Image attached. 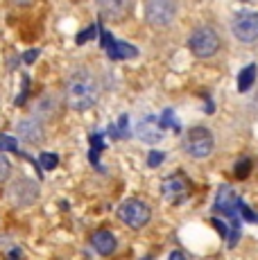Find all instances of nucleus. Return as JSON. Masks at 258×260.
Returning <instances> with one entry per match:
<instances>
[{
	"mask_svg": "<svg viewBox=\"0 0 258 260\" xmlns=\"http://www.w3.org/2000/svg\"><path fill=\"white\" fill-rule=\"evenodd\" d=\"M98 95H100L98 79L86 71L75 73L66 84V102H68V107L77 109V111L91 109L98 102Z\"/></svg>",
	"mask_w": 258,
	"mask_h": 260,
	"instance_id": "f257e3e1",
	"label": "nucleus"
},
{
	"mask_svg": "<svg viewBox=\"0 0 258 260\" xmlns=\"http://www.w3.org/2000/svg\"><path fill=\"white\" fill-rule=\"evenodd\" d=\"M118 217H120V222H125L129 229L138 231V229H143L150 222L152 211L141 199H125V202L118 206Z\"/></svg>",
	"mask_w": 258,
	"mask_h": 260,
	"instance_id": "f03ea898",
	"label": "nucleus"
},
{
	"mask_svg": "<svg viewBox=\"0 0 258 260\" xmlns=\"http://www.w3.org/2000/svg\"><path fill=\"white\" fill-rule=\"evenodd\" d=\"M188 48H190V52L195 54V57L208 59L220 50V37L215 34V29L200 27L190 34V39H188Z\"/></svg>",
	"mask_w": 258,
	"mask_h": 260,
	"instance_id": "7ed1b4c3",
	"label": "nucleus"
},
{
	"mask_svg": "<svg viewBox=\"0 0 258 260\" xmlns=\"http://www.w3.org/2000/svg\"><path fill=\"white\" fill-rule=\"evenodd\" d=\"M213 134L208 132L206 127H192L190 132L186 134V143H183V147H186V152L190 154V156L195 158H206L208 154L213 152Z\"/></svg>",
	"mask_w": 258,
	"mask_h": 260,
	"instance_id": "20e7f679",
	"label": "nucleus"
},
{
	"mask_svg": "<svg viewBox=\"0 0 258 260\" xmlns=\"http://www.w3.org/2000/svg\"><path fill=\"white\" fill-rule=\"evenodd\" d=\"M177 14L175 0H147L145 3V18L154 27H166L172 23Z\"/></svg>",
	"mask_w": 258,
	"mask_h": 260,
	"instance_id": "39448f33",
	"label": "nucleus"
},
{
	"mask_svg": "<svg viewBox=\"0 0 258 260\" xmlns=\"http://www.w3.org/2000/svg\"><path fill=\"white\" fill-rule=\"evenodd\" d=\"M100 43H102V50L107 52L109 59H113V61H122V59H134L138 57V48L132 46V43H125V41H116V39L111 37V32L109 29L100 27Z\"/></svg>",
	"mask_w": 258,
	"mask_h": 260,
	"instance_id": "423d86ee",
	"label": "nucleus"
},
{
	"mask_svg": "<svg viewBox=\"0 0 258 260\" xmlns=\"http://www.w3.org/2000/svg\"><path fill=\"white\" fill-rule=\"evenodd\" d=\"M233 37L242 43L258 41V12H240L231 23Z\"/></svg>",
	"mask_w": 258,
	"mask_h": 260,
	"instance_id": "0eeeda50",
	"label": "nucleus"
},
{
	"mask_svg": "<svg viewBox=\"0 0 258 260\" xmlns=\"http://www.w3.org/2000/svg\"><path fill=\"white\" fill-rule=\"evenodd\" d=\"M238 202L240 199L236 197V192H233L231 186H220V190H217V197H215V204H213V211L215 213H222L227 215V217H236V211H238Z\"/></svg>",
	"mask_w": 258,
	"mask_h": 260,
	"instance_id": "6e6552de",
	"label": "nucleus"
},
{
	"mask_svg": "<svg viewBox=\"0 0 258 260\" xmlns=\"http://www.w3.org/2000/svg\"><path fill=\"white\" fill-rule=\"evenodd\" d=\"M95 3L100 14L109 21H120L134 7V0H95Z\"/></svg>",
	"mask_w": 258,
	"mask_h": 260,
	"instance_id": "1a4fd4ad",
	"label": "nucleus"
},
{
	"mask_svg": "<svg viewBox=\"0 0 258 260\" xmlns=\"http://www.w3.org/2000/svg\"><path fill=\"white\" fill-rule=\"evenodd\" d=\"M161 192H163V197H166L168 202L177 204V202H181V199H186L188 183L183 181L179 174H170V177L161 183Z\"/></svg>",
	"mask_w": 258,
	"mask_h": 260,
	"instance_id": "9d476101",
	"label": "nucleus"
},
{
	"mask_svg": "<svg viewBox=\"0 0 258 260\" xmlns=\"http://www.w3.org/2000/svg\"><path fill=\"white\" fill-rule=\"evenodd\" d=\"M91 244L100 256H111L118 247V240L111 231H107V229H98V231L91 236Z\"/></svg>",
	"mask_w": 258,
	"mask_h": 260,
	"instance_id": "9b49d317",
	"label": "nucleus"
},
{
	"mask_svg": "<svg viewBox=\"0 0 258 260\" xmlns=\"http://www.w3.org/2000/svg\"><path fill=\"white\" fill-rule=\"evenodd\" d=\"M136 134L143 143H158L163 138V129H161V124H158V120L150 118V116H147L145 120H141Z\"/></svg>",
	"mask_w": 258,
	"mask_h": 260,
	"instance_id": "f8f14e48",
	"label": "nucleus"
},
{
	"mask_svg": "<svg viewBox=\"0 0 258 260\" xmlns=\"http://www.w3.org/2000/svg\"><path fill=\"white\" fill-rule=\"evenodd\" d=\"M12 194H14V199H16V204L23 206V204H32L34 199H37L39 188L34 186V181H29V179H21V181L14 183Z\"/></svg>",
	"mask_w": 258,
	"mask_h": 260,
	"instance_id": "ddd939ff",
	"label": "nucleus"
},
{
	"mask_svg": "<svg viewBox=\"0 0 258 260\" xmlns=\"http://www.w3.org/2000/svg\"><path fill=\"white\" fill-rule=\"evenodd\" d=\"M254 82H256V66L249 63V66H245L240 71V75H238V91L240 93L249 91V88L254 86Z\"/></svg>",
	"mask_w": 258,
	"mask_h": 260,
	"instance_id": "4468645a",
	"label": "nucleus"
},
{
	"mask_svg": "<svg viewBox=\"0 0 258 260\" xmlns=\"http://www.w3.org/2000/svg\"><path fill=\"white\" fill-rule=\"evenodd\" d=\"M88 143H91V152H88V158H91V163H95V166H98V158H100V152L104 149L102 134H93V136L88 138Z\"/></svg>",
	"mask_w": 258,
	"mask_h": 260,
	"instance_id": "2eb2a0df",
	"label": "nucleus"
},
{
	"mask_svg": "<svg viewBox=\"0 0 258 260\" xmlns=\"http://www.w3.org/2000/svg\"><path fill=\"white\" fill-rule=\"evenodd\" d=\"M158 124H161V129L172 127V129H175V132H179V122H177L175 111H172V109H166V111L161 113V118H158Z\"/></svg>",
	"mask_w": 258,
	"mask_h": 260,
	"instance_id": "dca6fc26",
	"label": "nucleus"
},
{
	"mask_svg": "<svg viewBox=\"0 0 258 260\" xmlns=\"http://www.w3.org/2000/svg\"><path fill=\"white\" fill-rule=\"evenodd\" d=\"M98 34H100V25H88L86 29H82V32L77 34L75 43H77V46H84V43H86V41H91V39H95Z\"/></svg>",
	"mask_w": 258,
	"mask_h": 260,
	"instance_id": "f3484780",
	"label": "nucleus"
},
{
	"mask_svg": "<svg viewBox=\"0 0 258 260\" xmlns=\"http://www.w3.org/2000/svg\"><path fill=\"white\" fill-rule=\"evenodd\" d=\"M109 134H111L113 138H125L129 134V118L127 116H120L116 127H109Z\"/></svg>",
	"mask_w": 258,
	"mask_h": 260,
	"instance_id": "a211bd4d",
	"label": "nucleus"
},
{
	"mask_svg": "<svg viewBox=\"0 0 258 260\" xmlns=\"http://www.w3.org/2000/svg\"><path fill=\"white\" fill-rule=\"evenodd\" d=\"M0 152H18V138L9 134H0Z\"/></svg>",
	"mask_w": 258,
	"mask_h": 260,
	"instance_id": "6ab92c4d",
	"label": "nucleus"
},
{
	"mask_svg": "<svg viewBox=\"0 0 258 260\" xmlns=\"http://www.w3.org/2000/svg\"><path fill=\"white\" fill-rule=\"evenodd\" d=\"M39 166L43 170H54L59 166V156L54 152H43L41 156H39Z\"/></svg>",
	"mask_w": 258,
	"mask_h": 260,
	"instance_id": "aec40b11",
	"label": "nucleus"
},
{
	"mask_svg": "<svg viewBox=\"0 0 258 260\" xmlns=\"http://www.w3.org/2000/svg\"><path fill=\"white\" fill-rule=\"evenodd\" d=\"M249 172H251V161L249 158H242V161L236 163V177L238 179H247L249 177Z\"/></svg>",
	"mask_w": 258,
	"mask_h": 260,
	"instance_id": "412c9836",
	"label": "nucleus"
},
{
	"mask_svg": "<svg viewBox=\"0 0 258 260\" xmlns=\"http://www.w3.org/2000/svg\"><path fill=\"white\" fill-rule=\"evenodd\" d=\"M163 158H166V154H163V152H156V149H154V152L147 154V166H150V168H158V166L163 163Z\"/></svg>",
	"mask_w": 258,
	"mask_h": 260,
	"instance_id": "4be33fe9",
	"label": "nucleus"
},
{
	"mask_svg": "<svg viewBox=\"0 0 258 260\" xmlns=\"http://www.w3.org/2000/svg\"><path fill=\"white\" fill-rule=\"evenodd\" d=\"M238 211L242 213V217H245L247 222H258V215H254V213H251V208L247 206L245 202H238Z\"/></svg>",
	"mask_w": 258,
	"mask_h": 260,
	"instance_id": "5701e85b",
	"label": "nucleus"
},
{
	"mask_svg": "<svg viewBox=\"0 0 258 260\" xmlns=\"http://www.w3.org/2000/svg\"><path fill=\"white\" fill-rule=\"evenodd\" d=\"M9 174H12V166H9V161L3 156V152H0V181H7Z\"/></svg>",
	"mask_w": 258,
	"mask_h": 260,
	"instance_id": "b1692460",
	"label": "nucleus"
},
{
	"mask_svg": "<svg viewBox=\"0 0 258 260\" xmlns=\"http://www.w3.org/2000/svg\"><path fill=\"white\" fill-rule=\"evenodd\" d=\"M27 84H29V79H27V77H23V93L16 98V104H18V107H21V104L25 102V98H27Z\"/></svg>",
	"mask_w": 258,
	"mask_h": 260,
	"instance_id": "393cba45",
	"label": "nucleus"
},
{
	"mask_svg": "<svg viewBox=\"0 0 258 260\" xmlns=\"http://www.w3.org/2000/svg\"><path fill=\"white\" fill-rule=\"evenodd\" d=\"M37 57H39V50H37V48H32V50H27V52H25L23 61H25V63H32V61H37Z\"/></svg>",
	"mask_w": 258,
	"mask_h": 260,
	"instance_id": "a878e982",
	"label": "nucleus"
},
{
	"mask_svg": "<svg viewBox=\"0 0 258 260\" xmlns=\"http://www.w3.org/2000/svg\"><path fill=\"white\" fill-rule=\"evenodd\" d=\"M213 226L217 229V233H220V236H224V238H227V233H229V229H227V224H222L220 219H213Z\"/></svg>",
	"mask_w": 258,
	"mask_h": 260,
	"instance_id": "bb28decb",
	"label": "nucleus"
},
{
	"mask_svg": "<svg viewBox=\"0 0 258 260\" xmlns=\"http://www.w3.org/2000/svg\"><path fill=\"white\" fill-rule=\"evenodd\" d=\"M168 260H188V258H186V253H181V251H172Z\"/></svg>",
	"mask_w": 258,
	"mask_h": 260,
	"instance_id": "cd10ccee",
	"label": "nucleus"
},
{
	"mask_svg": "<svg viewBox=\"0 0 258 260\" xmlns=\"http://www.w3.org/2000/svg\"><path fill=\"white\" fill-rule=\"evenodd\" d=\"M145 260H150V258H145Z\"/></svg>",
	"mask_w": 258,
	"mask_h": 260,
	"instance_id": "c85d7f7f",
	"label": "nucleus"
}]
</instances>
